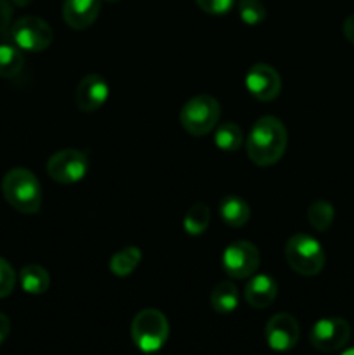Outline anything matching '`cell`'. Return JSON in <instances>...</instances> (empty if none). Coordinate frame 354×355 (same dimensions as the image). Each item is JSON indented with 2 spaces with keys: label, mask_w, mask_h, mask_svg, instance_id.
I'll return each mask as SVG.
<instances>
[{
  "label": "cell",
  "mask_w": 354,
  "mask_h": 355,
  "mask_svg": "<svg viewBox=\"0 0 354 355\" xmlns=\"http://www.w3.org/2000/svg\"><path fill=\"white\" fill-rule=\"evenodd\" d=\"M169 331V321L156 309H144V311L137 312L135 318L132 319V342L146 354L158 352L165 345Z\"/></svg>",
  "instance_id": "obj_5"
},
{
  "label": "cell",
  "mask_w": 354,
  "mask_h": 355,
  "mask_svg": "<svg viewBox=\"0 0 354 355\" xmlns=\"http://www.w3.org/2000/svg\"><path fill=\"white\" fill-rule=\"evenodd\" d=\"M340 355H354V349H349V350H344Z\"/></svg>",
  "instance_id": "obj_30"
},
{
  "label": "cell",
  "mask_w": 354,
  "mask_h": 355,
  "mask_svg": "<svg viewBox=\"0 0 354 355\" xmlns=\"http://www.w3.org/2000/svg\"><path fill=\"white\" fill-rule=\"evenodd\" d=\"M219 214L229 227H243L250 220L248 203L239 196H233V194L222 198L221 205H219Z\"/></svg>",
  "instance_id": "obj_15"
},
{
  "label": "cell",
  "mask_w": 354,
  "mask_h": 355,
  "mask_svg": "<svg viewBox=\"0 0 354 355\" xmlns=\"http://www.w3.org/2000/svg\"><path fill=\"white\" fill-rule=\"evenodd\" d=\"M210 224V208L205 203H194L184 215V231L191 236L203 234Z\"/></svg>",
  "instance_id": "obj_21"
},
{
  "label": "cell",
  "mask_w": 354,
  "mask_h": 355,
  "mask_svg": "<svg viewBox=\"0 0 354 355\" xmlns=\"http://www.w3.org/2000/svg\"><path fill=\"white\" fill-rule=\"evenodd\" d=\"M351 338V326L342 318L319 319L309 333V342L319 352H337Z\"/></svg>",
  "instance_id": "obj_9"
},
{
  "label": "cell",
  "mask_w": 354,
  "mask_h": 355,
  "mask_svg": "<svg viewBox=\"0 0 354 355\" xmlns=\"http://www.w3.org/2000/svg\"><path fill=\"white\" fill-rule=\"evenodd\" d=\"M10 38L16 47L26 52H42L52 44V28L37 16H24L10 26Z\"/></svg>",
  "instance_id": "obj_7"
},
{
  "label": "cell",
  "mask_w": 354,
  "mask_h": 355,
  "mask_svg": "<svg viewBox=\"0 0 354 355\" xmlns=\"http://www.w3.org/2000/svg\"><path fill=\"white\" fill-rule=\"evenodd\" d=\"M23 51L14 44H0V76L12 78L23 69Z\"/></svg>",
  "instance_id": "obj_20"
},
{
  "label": "cell",
  "mask_w": 354,
  "mask_h": 355,
  "mask_svg": "<svg viewBox=\"0 0 354 355\" xmlns=\"http://www.w3.org/2000/svg\"><path fill=\"white\" fill-rule=\"evenodd\" d=\"M10 19H12V9L9 0H0V33L10 26Z\"/></svg>",
  "instance_id": "obj_26"
},
{
  "label": "cell",
  "mask_w": 354,
  "mask_h": 355,
  "mask_svg": "<svg viewBox=\"0 0 354 355\" xmlns=\"http://www.w3.org/2000/svg\"><path fill=\"white\" fill-rule=\"evenodd\" d=\"M260 263V253L250 241H235L222 253V269L235 279H245L255 274Z\"/></svg>",
  "instance_id": "obj_8"
},
{
  "label": "cell",
  "mask_w": 354,
  "mask_h": 355,
  "mask_svg": "<svg viewBox=\"0 0 354 355\" xmlns=\"http://www.w3.org/2000/svg\"><path fill=\"white\" fill-rule=\"evenodd\" d=\"M238 14L243 23L248 26H257L266 19V7L260 0H239Z\"/></svg>",
  "instance_id": "obj_23"
},
{
  "label": "cell",
  "mask_w": 354,
  "mask_h": 355,
  "mask_svg": "<svg viewBox=\"0 0 354 355\" xmlns=\"http://www.w3.org/2000/svg\"><path fill=\"white\" fill-rule=\"evenodd\" d=\"M342 31H344V37H346L351 44H354V14H351V16L346 17Z\"/></svg>",
  "instance_id": "obj_27"
},
{
  "label": "cell",
  "mask_w": 354,
  "mask_h": 355,
  "mask_svg": "<svg viewBox=\"0 0 354 355\" xmlns=\"http://www.w3.org/2000/svg\"><path fill=\"white\" fill-rule=\"evenodd\" d=\"M285 259L295 272L305 277L318 276L325 267V252L319 241L302 232H297L287 241Z\"/></svg>",
  "instance_id": "obj_3"
},
{
  "label": "cell",
  "mask_w": 354,
  "mask_h": 355,
  "mask_svg": "<svg viewBox=\"0 0 354 355\" xmlns=\"http://www.w3.org/2000/svg\"><path fill=\"white\" fill-rule=\"evenodd\" d=\"M16 286V272L7 260L0 257V298L9 297Z\"/></svg>",
  "instance_id": "obj_24"
},
{
  "label": "cell",
  "mask_w": 354,
  "mask_h": 355,
  "mask_svg": "<svg viewBox=\"0 0 354 355\" xmlns=\"http://www.w3.org/2000/svg\"><path fill=\"white\" fill-rule=\"evenodd\" d=\"M103 2H110V3H115V2H118V0H103Z\"/></svg>",
  "instance_id": "obj_31"
},
{
  "label": "cell",
  "mask_w": 354,
  "mask_h": 355,
  "mask_svg": "<svg viewBox=\"0 0 354 355\" xmlns=\"http://www.w3.org/2000/svg\"><path fill=\"white\" fill-rule=\"evenodd\" d=\"M103 0H65L62 19L73 30H87L96 23Z\"/></svg>",
  "instance_id": "obj_13"
},
{
  "label": "cell",
  "mask_w": 354,
  "mask_h": 355,
  "mask_svg": "<svg viewBox=\"0 0 354 355\" xmlns=\"http://www.w3.org/2000/svg\"><path fill=\"white\" fill-rule=\"evenodd\" d=\"M141 259L142 253L137 246H127V248L120 250L111 257L110 269L117 277H127L137 269Z\"/></svg>",
  "instance_id": "obj_18"
},
{
  "label": "cell",
  "mask_w": 354,
  "mask_h": 355,
  "mask_svg": "<svg viewBox=\"0 0 354 355\" xmlns=\"http://www.w3.org/2000/svg\"><path fill=\"white\" fill-rule=\"evenodd\" d=\"M10 2L16 3V6H19V7H26V6H30L31 0H10Z\"/></svg>",
  "instance_id": "obj_29"
},
{
  "label": "cell",
  "mask_w": 354,
  "mask_h": 355,
  "mask_svg": "<svg viewBox=\"0 0 354 355\" xmlns=\"http://www.w3.org/2000/svg\"><path fill=\"white\" fill-rule=\"evenodd\" d=\"M7 203L19 214H37L42 207V187L37 177L26 168H12L2 180Z\"/></svg>",
  "instance_id": "obj_2"
},
{
  "label": "cell",
  "mask_w": 354,
  "mask_h": 355,
  "mask_svg": "<svg viewBox=\"0 0 354 355\" xmlns=\"http://www.w3.org/2000/svg\"><path fill=\"white\" fill-rule=\"evenodd\" d=\"M245 87L255 99L262 101V103H269V101L276 99L280 96L281 76L273 66L259 62V64H253L246 71Z\"/></svg>",
  "instance_id": "obj_10"
},
{
  "label": "cell",
  "mask_w": 354,
  "mask_h": 355,
  "mask_svg": "<svg viewBox=\"0 0 354 355\" xmlns=\"http://www.w3.org/2000/svg\"><path fill=\"white\" fill-rule=\"evenodd\" d=\"M288 144L283 121L276 116H262L253 123L246 139V155L257 166H271L281 159Z\"/></svg>",
  "instance_id": "obj_1"
},
{
  "label": "cell",
  "mask_w": 354,
  "mask_h": 355,
  "mask_svg": "<svg viewBox=\"0 0 354 355\" xmlns=\"http://www.w3.org/2000/svg\"><path fill=\"white\" fill-rule=\"evenodd\" d=\"M19 283L26 293L30 295H42L49 290L51 286V276L47 270L42 266L31 263L21 269L19 272Z\"/></svg>",
  "instance_id": "obj_17"
},
{
  "label": "cell",
  "mask_w": 354,
  "mask_h": 355,
  "mask_svg": "<svg viewBox=\"0 0 354 355\" xmlns=\"http://www.w3.org/2000/svg\"><path fill=\"white\" fill-rule=\"evenodd\" d=\"M333 217H335V210H333L332 203L325 200H318L314 203L309 205L307 208V218L312 229L318 232L328 231L330 225L333 224Z\"/></svg>",
  "instance_id": "obj_22"
},
{
  "label": "cell",
  "mask_w": 354,
  "mask_h": 355,
  "mask_svg": "<svg viewBox=\"0 0 354 355\" xmlns=\"http://www.w3.org/2000/svg\"><path fill=\"white\" fill-rule=\"evenodd\" d=\"M301 338V326L297 319L290 314L273 315L266 324V340L267 345L276 352H288L297 345Z\"/></svg>",
  "instance_id": "obj_11"
},
{
  "label": "cell",
  "mask_w": 354,
  "mask_h": 355,
  "mask_svg": "<svg viewBox=\"0 0 354 355\" xmlns=\"http://www.w3.org/2000/svg\"><path fill=\"white\" fill-rule=\"evenodd\" d=\"M239 302L238 290L229 281H222V283L215 284L214 290L210 293V305L217 314L228 315L236 311Z\"/></svg>",
  "instance_id": "obj_16"
},
{
  "label": "cell",
  "mask_w": 354,
  "mask_h": 355,
  "mask_svg": "<svg viewBox=\"0 0 354 355\" xmlns=\"http://www.w3.org/2000/svg\"><path fill=\"white\" fill-rule=\"evenodd\" d=\"M194 2L203 12L221 16V14H228L231 10L235 0H194Z\"/></svg>",
  "instance_id": "obj_25"
},
{
  "label": "cell",
  "mask_w": 354,
  "mask_h": 355,
  "mask_svg": "<svg viewBox=\"0 0 354 355\" xmlns=\"http://www.w3.org/2000/svg\"><path fill=\"white\" fill-rule=\"evenodd\" d=\"M215 146L226 153L238 151L243 144V130L233 121H226V123L215 127L214 135Z\"/></svg>",
  "instance_id": "obj_19"
},
{
  "label": "cell",
  "mask_w": 354,
  "mask_h": 355,
  "mask_svg": "<svg viewBox=\"0 0 354 355\" xmlns=\"http://www.w3.org/2000/svg\"><path fill=\"white\" fill-rule=\"evenodd\" d=\"M110 96V85L101 75H87L78 82L75 90V103L80 111L94 113L104 106Z\"/></svg>",
  "instance_id": "obj_12"
},
{
  "label": "cell",
  "mask_w": 354,
  "mask_h": 355,
  "mask_svg": "<svg viewBox=\"0 0 354 355\" xmlns=\"http://www.w3.org/2000/svg\"><path fill=\"white\" fill-rule=\"evenodd\" d=\"M10 333V321L9 318H7L6 314H2L0 312V345H2L3 342L7 340V336H9Z\"/></svg>",
  "instance_id": "obj_28"
},
{
  "label": "cell",
  "mask_w": 354,
  "mask_h": 355,
  "mask_svg": "<svg viewBox=\"0 0 354 355\" xmlns=\"http://www.w3.org/2000/svg\"><path fill=\"white\" fill-rule=\"evenodd\" d=\"M89 172V153L80 149H61L54 153L47 162V173L54 182H80Z\"/></svg>",
  "instance_id": "obj_6"
},
{
  "label": "cell",
  "mask_w": 354,
  "mask_h": 355,
  "mask_svg": "<svg viewBox=\"0 0 354 355\" xmlns=\"http://www.w3.org/2000/svg\"><path fill=\"white\" fill-rule=\"evenodd\" d=\"M221 118V104L208 94H200L187 101L179 113L184 130L194 137H201L214 130Z\"/></svg>",
  "instance_id": "obj_4"
},
{
  "label": "cell",
  "mask_w": 354,
  "mask_h": 355,
  "mask_svg": "<svg viewBox=\"0 0 354 355\" xmlns=\"http://www.w3.org/2000/svg\"><path fill=\"white\" fill-rule=\"evenodd\" d=\"M278 295V284L273 277L267 274H259L253 276L246 283L245 288V300L250 307L253 309H267Z\"/></svg>",
  "instance_id": "obj_14"
}]
</instances>
